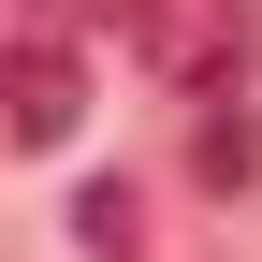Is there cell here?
<instances>
[{
	"mask_svg": "<svg viewBox=\"0 0 262 262\" xmlns=\"http://www.w3.org/2000/svg\"><path fill=\"white\" fill-rule=\"evenodd\" d=\"M88 131V58L58 44V29H29V44H0V160H44Z\"/></svg>",
	"mask_w": 262,
	"mask_h": 262,
	"instance_id": "cell-2",
	"label": "cell"
},
{
	"mask_svg": "<svg viewBox=\"0 0 262 262\" xmlns=\"http://www.w3.org/2000/svg\"><path fill=\"white\" fill-rule=\"evenodd\" d=\"M73 248H88V262H131V248H146V204H131L117 175H102V189H73Z\"/></svg>",
	"mask_w": 262,
	"mask_h": 262,
	"instance_id": "cell-3",
	"label": "cell"
},
{
	"mask_svg": "<svg viewBox=\"0 0 262 262\" xmlns=\"http://www.w3.org/2000/svg\"><path fill=\"white\" fill-rule=\"evenodd\" d=\"M262 175V131H248V102L233 117H204V189H248Z\"/></svg>",
	"mask_w": 262,
	"mask_h": 262,
	"instance_id": "cell-4",
	"label": "cell"
},
{
	"mask_svg": "<svg viewBox=\"0 0 262 262\" xmlns=\"http://www.w3.org/2000/svg\"><path fill=\"white\" fill-rule=\"evenodd\" d=\"M131 44H146L189 102H233L248 58H262V15H248V0H131Z\"/></svg>",
	"mask_w": 262,
	"mask_h": 262,
	"instance_id": "cell-1",
	"label": "cell"
}]
</instances>
